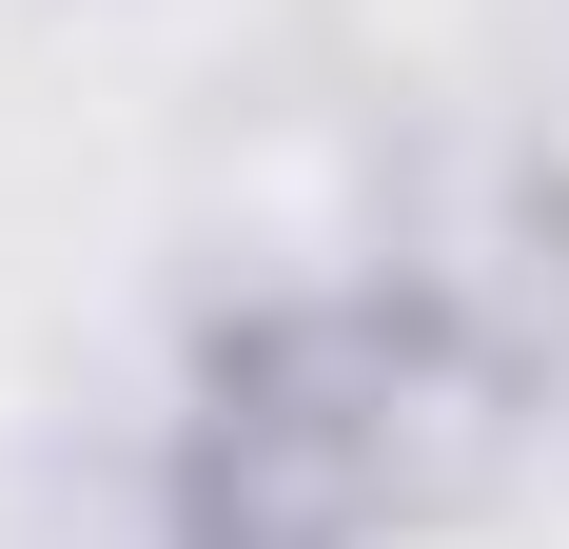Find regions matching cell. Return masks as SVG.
Instances as JSON below:
<instances>
[{
    "label": "cell",
    "mask_w": 569,
    "mask_h": 549,
    "mask_svg": "<svg viewBox=\"0 0 569 549\" xmlns=\"http://www.w3.org/2000/svg\"><path fill=\"white\" fill-rule=\"evenodd\" d=\"M393 491V392L353 333H256L197 432V549H353V510Z\"/></svg>",
    "instance_id": "cell-1"
}]
</instances>
